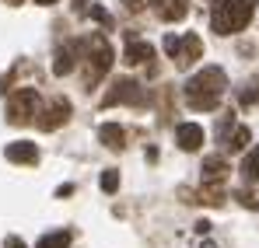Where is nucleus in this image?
<instances>
[{"mask_svg": "<svg viewBox=\"0 0 259 248\" xmlns=\"http://www.w3.org/2000/svg\"><path fill=\"white\" fill-rule=\"evenodd\" d=\"M77 60H81V45H77V42H63V45H56L53 74H56V77H67V74L77 67Z\"/></svg>", "mask_w": 259, "mask_h": 248, "instance_id": "6e6552de", "label": "nucleus"}, {"mask_svg": "<svg viewBox=\"0 0 259 248\" xmlns=\"http://www.w3.org/2000/svg\"><path fill=\"white\" fill-rule=\"evenodd\" d=\"M74 7H77V11H84V7H88V0H74Z\"/></svg>", "mask_w": 259, "mask_h": 248, "instance_id": "b1692460", "label": "nucleus"}, {"mask_svg": "<svg viewBox=\"0 0 259 248\" xmlns=\"http://www.w3.org/2000/svg\"><path fill=\"white\" fill-rule=\"evenodd\" d=\"M203 140H207L203 126H196V123H179L175 126V143H179L182 151H200Z\"/></svg>", "mask_w": 259, "mask_h": 248, "instance_id": "1a4fd4ad", "label": "nucleus"}, {"mask_svg": "<svg viewBox=\"0 0 259 248\" xmlns=\"http://www.w3.org/2000/svg\"><path fill=\"white\" fill-rule=\"evenodd\" d=\"M242 105H259V77H252L249 81V87H242Z\"/></svg>", "mask_w": 259, "mask_h": 248, "instance_id": "a211bd4d", "label": "nucleus"}, {"mask_svg": "<svg viewBox=\"0 0 259 248\" xmlns=\"http://www.w3.org/2000/svg\"><path fill=\"white\" fill-rule=\"evenodd\" d=\"M165 53H168V60L179 70H186L203 56V39L193 35V32L189 35H165Z\"/></svg>", "mask_w": 259, "mask_h": 248, "instance_id": "20e7f679", "label": "nucleus"}, {"mask_svg": "<svg viewBox=\"0 0 259 248\" xmlns=\"http://www.w3.org/2000/svg\"><path fill=\"white\" fill-rule=\"evenodd\" d=\"M7 161H14V165H35L39 161V147L32 143V140H14V143H7Z\"/></svg>", "mask_w": 259, "mask_h": 248, "instance_id": "9d476101", "label": "nucleus"}, {"mask_svg": "<svg viewBox=\"0 0 259 248\" xmlns=\"http://www.w3.org/2000/svg\"><path fill=\"white\" fill-rule=\"evenodd\" d=\"M144 98H147V94H144L140 81H133V77H119V81L105 91L102 109H112V105H144Z\"/></svg>", "mask_w": 259, "mask_h": 248, "instance_id": "423d86ee", "label": "nucleus"}, {"mask_svg": "<svg viewBox=\"0 0 259 248\" xmlns=\"http://www.w3.org/2000/svg\"><path fill=\"white\" fill-rule=\"evenodd\" d=\"M119 189V171L116 168H105L102 171V192H116Z\"/></svg>", "mask_w": 259, "mask_h": 248, "instance_id": "6ab92c4d", "label": "nucleus"}, {"mask_svg": "<svg viewBox=\"0 0 259 248\" xmlns=\"http://www.w3.org/2000/svg\"><path fill=\"white\" fill-rule=\"evenodd\" d=\"M154 11H158V18L161 21H182L186 14H189V4L186 0H154Z\"/></svg>", "mask_w": 259, "mask_h": 248, "instance_id": "ddd939ff", "label": "nucleus"}, {"mask_svg": "<svg viewBox=\"0 0 259 248\" xmlns=\"http://www.w3.org/2000/svg\"><path fill=\"white\" fill-rule=\"evenodd\" d=\"M235 196L242 200V207H249V210H256V207H259V196H256V192H252V189H238Z\"/></svg>", "mask_w": 259, "mask_h": 248, "instance_id": "aec40b11", "label": "nucleus"}, {"mask_svg": "<svg viewBox=\"0 0 259 248\" xmlns=\"http://www.w3.org/2000/svg\"><path fill=\"white\" fill-rule=\"evenodd\" d=\"M91 18H95L98 25H105V28L112 25V18H109V11H102V7H91Z\"/></svg>", "mask_w": 259, "mask_h": 248, "instance_id": "412c9836", "label": "nucleus"}, {"mask_svg": "<svg viewBox=\"0 0 259 248\" xmlns=\"http://www.w3.org/2000/svg\"><path fill=\"white\" fill-rule=\"evenodd\" d=\"M249 140H252L249 126H235V133L224 140V147H228V151H245V147H249Z\"/></svg>", "mask_w": 259, "mask_h": 248, "instance_id": "2eb2a0df", "label": "nucleus"}, {"mask_svg": "<svg viewBox=\"0 0 259 248\" xmlns=\"http://www.w3.org/2000/svg\"><path fill=\"white\" fill-rule=\"evenodd\" d=\"M77 45H81V60H84V87L91 91L95 84L109 74V67H112L116 53H112V45H109V39H105L102 32L88 35V39L77 42Z\"/></svg>", "mask_w": 259, "mask_h": 248, "instance_id": "7ed1b4c3", "label": "nucleus"}, {"mask_svg": "<svg viewBox=\"0 0 259 248\" xmlns=\"http://www.w3.org/2000/svg\"><path fill=\"white\" fill-rule=\"evenodd\" d=\"M4 248H28V245H25V241H21V238H14V234H11V238H7V241H4Z\"/></svg>", "mask_w": 259, "mask_h": 248, "instance_id": "4be33fe9", "label": "nucleus"}, {"mask_svg": "<svg viewBox=\"0 0 259 248\" xmlns=\"http://www.w3.org/2000/svg\"><path fill=\"white\" fill-rule=\"evenodd\" d=\"M39 116V91L35 87H18L7 98V123L11 126H25Z\"/></svg>", "mask_w": 259, "mask_h": 248, "instance_id": "39448f33", "label": "nucleus"}, {"mask_svg": "<svg viewBox=\"0 0 259 248\" xmlns=\"http://www.w3.org/2000/svg\"><path fill=\"white\" fill-rule=\"evenodd\" d=\"M151 60H154V45H151V42H140V39H130V42H126L123 63H130V67H140V63H151Z\"/></svg>", "mask_w": 259, "mask_h": 248, "instance_id": "9b49d317", "label": "nucleus"}, {"mask_svg": "<svg viewBox=\"0 0 259 248\" xmlns=\"http://www.w3.org/2000/svg\"><path fill=\"white\" fill-rule=\"evenodd\" d=\"M7 4H11V7H18V4H21V0H7Z\"/></svg>", "mask_w": 259, "mask_h": 248, "instance_id": "a878e982", "label": "nucleus"}, {"mask_svg": "<svg viewBox=\"0 0 259 248\" xmlns=\"http://www.w3.org/2000/svg\"><path fill=\"white\" fill-rule=\"evenodd\" d=\"M256 14V0H210V28L217 35L242 32Z\"/></svg>", "mask_w": 259, "mask_h": 248, "instance_id": "f03ea898", "label": "nucleus"}, {"mask_svg": "<svg viewBox=\"0 0 259 248\" xmlns=\"http://www.w3.org/2000/svg\"><path fill=\"white\" fill-rule=\"evenodd\" d=\"M98 140H102L109 151H123V147H126V129L119 123H105V126H98Z\"/></svg>", "mask_w": 259, "mask_h": 248, "instance_id": "4468645a", "label": "nucleus"}, {"mask_svg": "<svg viewBox=\"0 0 259 248\" xmlns=\"http://www.w3.org/2000/svg\"><path fill=\"white\" fill-rule=\"evenodd\" d=\"M35 4H42V7H49V4H56V0H35Z\"/></svg>", "mask_w": 259, "mask_h": 248, "instance_id": "393cba45", "label": "nucleus"}, {"mask_svg": "<svg viewBox=\"0 0 259 248\" xmlns=\"http://www.w3.org/2000/svg\"><path fill=\"white\" fill-rule=\"evenodd\" d=\"M224 87H228V74L221 67H203L182 87L186 91V105L193 112H214L221 105V98H224Z\"/></svg>", "mask_w": 259, "mask_h": 248, "instance_id": "f257e3e1", "label": "nucleus"}, {"mask_svg": "<svg viewBox=\"0 0 259 248\" xmlns=\"http://www.w3.org/2000/svg\"><path fill=\"white\" fill-rule=\"evenodd\" d=\"M228 171H231L228 161H224L221 154H214V158L203 161V182H207V185H224V182H228Z\"/></svg>", "mask_w": 259, "mask_h": 248, "instance_id": "f8f14e48", "label": "nucleus"}, {"mask_svg": "<svg viewBox=\"0 0 259 248\" xmlns=\"http://www.w3.org/2000/svg\"><path fill=\"white\" fill-rule=\"evenodd\" d=\"M35 248H70V231H53V234H42V241Z\"/></svg>", "mask_w": 259, "mask_h": 248, "instance_id": "f3484780", "label": "nucleus"}, {"mask_svg": "<svg viewBox=\"0 0 259 248\" xmlns=\"http://www.w3.org/2000/svg\"><path fill=\"white\" fill-rule=\"evenodd\" d=\"M70 112H74V109H70V102H67V98H53L46 109H39L35 126H39V129H46V133H53V129H60V126L70 119Z\"/></svg>", "mask_w": 259, "mask_h": 248, "instance_id": "0eeeda50", "label": "nucleus"}, {"mask_svg": "<svg viewBox=\"0 0 259 248\" xmlns=\"http://www.w3.org/2000/svg\"><path fill=\"white\" fill-rule=\"evenodd\" d=\"M123 4H126L130 11H137V7H144V0H123Z\"/></svg>", "mask_w": 259, "mask_h": 248, "instance_id": "5701e85b", "label": "nucleus"}, {"mask_svg": "<svg viewBox=\"0 0 259 248\" xmlns=\"http://www.w3.org/2000/svg\"><path fill=\"white\" fill-rule=\"evenodd\" d=\"M242 178H245V182H259V147L245 154V161H242Z\"/></svg>", "mask_w": 259, "mask_h": 248, "instance_id": "dca6fc26", "label": "nucleus"}]
</instances>
